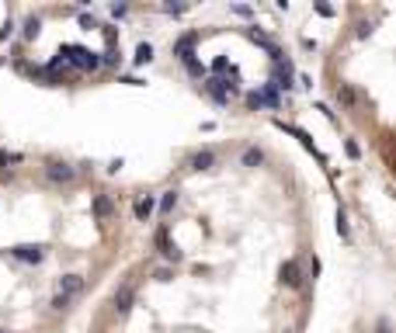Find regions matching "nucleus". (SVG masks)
<instances>
[{
  "instance_id": "nucleus-1",
  "label": "nucleus",
  "mask_w": 396,
  "mask_h": 333,
  "mask_svg": "<svg viewBox=\"0 0 396 333\" xmlns=\"http://www.w3.org/2000/svg\"><path fill=\"white\" fill-rule=\"evenodd\" d=\"M66 63H70V66H77V70H94V66H98L94 52H87V49H70Z\"/></svg>"
},
{
  "instance_id": "nucleus-2",
  "label": "nucleus",
  "mask_w": 396,
  "mask_h": 333,
  "mask_svg": "<svg viewBox=\"0 0 396 333\" xmlns=\"http://www.w3.org/2000/svg\"><path fill=\"white\" fill-rule=\"evenodd\" d=\"M80 288H83V278H77V275H70V278H63V281H60V295L66 298V302H70Z\"/></svg>"
},
{
  "instance_id": "nucleus-3",
  "label": "nucleus",
  "mask_w": 396,
  "mask_h": 333,
  "mask_svg": "<svg viewBox=\"0 0 396 333\" xmlns=\"http://www.w3.org/2000/svg\"><path fill=\"white\" fill-rule=\"evenodd\" d=\"M132 298H136V292H132L129 285H125L122 292H115V313H129V309H132Z\"/></svg>"
},
{
  "instance_id": "nucleus-4",
  "label": "nucleus",
  "mask_w": 396,
  "mask_h": 333,
  "mask_svg": "<svg viewBox=\"0 0 396 333\" xmlns=\"http://www.w3.org/2000/svg\"><path fill=\"white\" fill-rule=\"evenodd\" d=\"M157 247H160V254L167 257V260H181V250L174 247V243H171V236H167V233H160V236H157Z\"/></svg>"
},
{
  "instance_id": "nucleus-5",
  "label": "nucleus",
  "mask_w": 396,
  "mask_h": 333,
  "mask_svg": "<svg viewBox=\"0 0 396 333\" xmlns=\"http://www.w3.org/2000/svg\"><path fill=\"white\" fill-rule=\"evenodd\" d=\"M281 281H285V285H292V288H296L299 281H302V278H299V264H296V260L281 264Z\"/></svg>"
},
{
  "instance_id": "nucleus-6",
  "label": "nucleus",
  "mask_w": 396,
  "mask_h": 333,
  "mask_svg": "<svg viewBox=\"0 0 396 333\" xmlns=\"http://www.w3.org/2000/svg\"><path fill=\"white\" fill-rule=\"evenodd\" d=\"M153 208H157V198H150V195L139 198L136 201V219H150L153 216Z\"/></svg>"
},
{
  "instance_id": "nucleus-7",
  "label": "nucleus",
  "mask_w": 396,
  "mask_h": 333,
  "mask_svg": "<svg viewBox=\"0 0 396 333\" xmlns=\"http://www.w3.org/2000/svg\"><path fill=\"white\" fill-rule=\"evenodd\" d=\"M264 104H275V87H268V90H261L250 98V108H264Z\"/></svg>"
},
{
  "instance_id": "nucleus-8",
  "label": "nucleus",
  "mask_w": 396,
  "mask_h": 333,
  "mask_svg": "<svg viewBox=\"0 0 396 333\" xmlns=\"http://www.w3.org/2000/svg\"><path fill=\"white\" fill-rule=\"evenodd\" d=\"M108 212H111V198H108V195H98V198H94V216H98V219H108Z\"/></svg>"
},
{
  "instance_id": "nucleus-9",
  "label": "nucleus",
  "mask_w": 396,
  "mask_h": 333,
  "mask_svg": "<svg viewBox=\"0 0 396 333\" xmlns=\"http://www.w3.org/2000/svg\"><path fill=\"white\" fill-rule=\"evenodd\" d=\"M49 177H52V180H73V167H63V163H56V167L49 170Z\"/></svg>"
},
{
  "instance_id": "nucleus-10",
  "label": "nucleus",
  "mask_w": 396,
  "mask_h": 333,
  "mask_svg": "<svg viewBox=\"0 0 396 333\" xmlns=\"http://www.w3.org/2000/svg\"><path fill=\"white\" fill-rule=\"evenodd\" d=\"M212 163H216V157H212V153H198V157L191 160V167H195V170H209Z\"/></svg>"
},
{
  "instance_id": "nucleus-11",
  "label": "nucleus",
  "mask_w": 396,
  "mask_h": 333,
  "mask_svg": "<svg viewBox=\"0 0 396 333\" xmlns=\"http://www.w3.org/2000/svg\"><path fill=\"white\" fill-rule=\"evenodd\" d=\"M261 149H247V153H243V163H247V167H254V163H261Z\"/></svg>"
},
{
  "instance_id": "nucleus-12",
  "label": "nucleus",
  "mask_w": 396,
  "mask_h": 333,
  "mask_svg": "<svg viewBox=\"0 0 396 333\" xmlns=\"http://www.w3.org/2000/svg\"><path fill=\"white\" fill-rule=\"evenodd\" d=\"M18 257H21V260H39V250H32V247H21Z\"/></svg>"
},
{
  "instance_id": "nucleus-13",
  "label": "nucleus",
  "mask_w": 396,
  "mask_h": 333,
  "mask_svg": "<svg viewBox=\"0 0 396 333\" xmlns=\"http://www.w3.org/2000/svg\"><path fill=\"white\" fill-rule=\"evenodd\" d=\"M150 56H153V49H150V45H139V52H136L139 63H150Z\"/></svg>"
},
{
  "instance_id": "nucleus-14",
  "label": "nucleus",
  "mask_w": 396,
  "mask_h": 333,
  "mask_svg": "<svg viewBox=\"0 0 396 333\" xmlns=\"http://www.w3.org/2000/svg\"><path fill=\"white\" fill-rule=\"evenodd\" d=\"M7 163H18V157L14 153H0V167H7Z\"/></svg>"
},
{
  "instance_id": "nucleus-15",
  "label": "nucleus",
  "mask_w": 396,
  "mask_h": 333,
  "mask_svg": "<svg viewBox=\"0 0 396 333\" xmlns=\"http://www.w3.org/2000/svg\"><path fill=\"white\" fill-rule=\"evenodd\" d=\"M0 333H4V330H0Z\"/></svg>"
}]
</instances>
